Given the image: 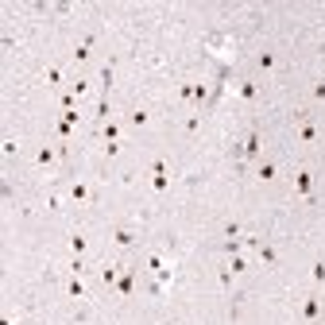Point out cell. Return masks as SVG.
Instances as JSON below:
<instances>
[{
	"label": "cell",
	"instance_id": "6da1fadb",
	"mask_svg": "<svg viewBox=\"0 0 325 325\" xmlns=\"http://www.w3.org/2000/svg\"><path fill=\"white\" fill-rule=\"evenodd\" d=\"M259 259H264L267 267H271L275 259H279V248H275V244H264V240H259Z\"/></svg>",
	"mask_w": 325,
	"mask_h": 325
},
{
	"label": "cell",
	"instance_id": "7a4b0ae2",
	"mask_svg": "<svg viewBox=\"0 0 325 325\" xmlns=\"http://www.w3.org/2000/svg\"><path fill=\"white\" fill-rule=\"evenodd\" d=\"M113 236H116V244H120V248H132V244H136V232H132V229H116Z\"/></svg>",
	"mask_w": 325,
	"mask_h": 325
},
{
	"label": "cell",
	"instance_id": "3957f363",
	"mask_svg": "<svg viewBox=\"0 0 325 325\" xmlns=\"http://www.w3.org/2000/svg\"><path fill=\"white\" fill-rule=\"evenodd\" d=\"M66 294H70V298H85V290H81V279H78V275L66 283Z\"/></svg>",
	"mask_w": 325,
	"mask_h": 325
},
{
	"label": "cell",
	"instance_id": "277c9868",
	"mask_svg": "<svg viewBox=\"0 0 325 325\" xmlns=\"http://www.w3.org/2000/svg\"><path fill=\"white\" fill-rule=\"evenodd\" d=\"M310 186H314V175H306V170H302L298 182H294V190H298V193H310Z\"/></svg>",
	"mask_w": 325,
	"mask_h": 325
},
{
	"label": "cell",
	"instance_id": "5b68a950",
	"mask_svg": "<svg viewBox=\"0 0 325 325\" xmlns=\"http://www.w3.org/2000/svg\"><path fill=\"white\" fill-rule=\"evenodd\" d=\"M70 198H74V202H85V198H89L85 182H74V186H70Z\"/></svg>",
	"mask_w": 325,
	"mask_h": 325
},
{
	"label": "cell",
	"instance_id": "8992f818",
	"mask_svg": "<svg viewBox=\"0 0 325 325\" xmlns=\"http://www.w3.org/2000/svg\"><path fill=\"white\" fill-rule=\"evenodd\" d=\"M101 132H105V143H116V136H120V124H105V128H101Z\"/></svg>",
	"mask_w": 325,
	"mask_h": 325
},
{
	"label": "cell",
	"instance_id": "52a82bcc",
	"mask_svg": "<svg viewBox=\"0 0 325 325\" xmlns=\"http://www.w3.org/2000/svg\"><path fill=\"white\" fill-rule=\"evenodd\" d=\"M89 47H93V35H89L85 43H78V51H74V58H78V62H85V58H89Z\"/></svg>",
	"mask_w": 325,
	"mask_h": 325
},
{
	"label": "cell",
	"instance_id": "ba28073f",
	"mask_svg": "<svg viewBox=\"0 0 325 325\" xmlns=\"http://www.w3.org/2000/svg\"><path fill=\"white\" fill-rule=\"evenodd\" d=\"M317 310H321V302H317V298H306V306H302V317H317Z\"/></svg>",
	"mask_w": 325,
	"mask_h": 325
},
{
	"label": "cell",
	"instance_id": "9c48e42d",
	"mask_svg": "<svg viewBox=\"0 0 325 325\" xmlns=\"http://www.w3.org/2000/svg\"><path fill=\"white\" fill-rule=\"evenodd\" d=\"M255 175L264 178V182H271V178H275V163H271V159H267V163H264V167H259V170H255Z\"/></svg>",
	"mask_w": 325,
	"mask_h": 325
},
{
	"label": "cell",
	"instance_id": "30bf717a",
	"mask_svg": "<svg viewBox=\"0 0 325 325\" xmlns=\"http://www.w3.org/2000/svg\"><path fill=\"white\" fill-rule=\"evenodd\" d=\"M314 136H317V132H314V124H302V128H298V140H306V143H310Z\"/></svg>",
	"mask_w": 325,
	"mask_h": 325
},
{
	"label": "cell",
	"instance_id": "8fae6325",
	"mask_svg": "<svg viewBox=\"0 0 325 325\" xmlns=\"http://www.w3.org/2000/svg\"><path fill=\"white\" fill-rule=\"evenodd\" d=\"M229 271H232V275H240V271H248V264H244V259H240V255H232V264H229Z\"/></svg>",
	"mask_w": 325,
	"mask_h": 325
},
{
	"label": "cell",
	"instance_id": "7c38bea8",
	"mask_svg": "<svg viewBox=\"0 0 325 325\" xmlns=\"http://www.w3.org/2000/svg\"><path fill=\"white\" fill-rule=\"evenodd\" d=\"M259 66H264V70H271V66H275V54L264 51V54H259Z\"/></svg>",
	"mask_w": 325,
	"mask_h": 325
},
{
	"label": "cell",
	"instance_id": "4fadbf2b",
	"mask_svg": "<svg viewBox=\"0 0 325 325\" xmlns=\"http://www.w3.org/2000/svg\"><path fill=\"white\" fill-rule=\"evenodd\" d=\"M101 275H105V283H113V279H116V275H120V267H116V264H113V267H105V271H101Z\"/></svg>",
	"mask_w": 325,
	"mask_h": 325
},
{
	"label": "cell",
	"instance_id": "5bb4252c",
	"mask_svg": "<svg viewBox=\"0 0 325 325\" xmlns=\"http://www.w3.org/2000/svg\"><path fill=\"white\" fill-rule=\"evenodd\" d=\"M314 279H317V283H325V264H314Z\"/></svg>",
	"mask_w": 325,
	"mask_h": 325
},
{
	"label": "cell",
	"instance_id": "9a60e30c",
	"mask_svg": "<svg viewBox=\"0 0 325 325\" xmlns=\"http://www.w3.org/2000/svg\"><path fill=\"white\" fill-rule=\"evenodd\" d=\"M314 97H317V101H325V81H317V85H314Z\"/></svg>",
	"mask_w": 325,
	"mask_h": 325
},
{
	"label": "cell",
	"instance_id": "2e32d148",
	"mask_svg": "<svg viewBox=\"0 0 325 325\" xmlns=\"http://www.w3.org/2000/svg\"><path fill=\"white\" fill-rule=\"evenodd\" d=\"M163 325H175V321H163Z\"/></svg>",
	"mask_w": 325,
	"mask_h": 325
},
{
	"label": "cell",
	"instance_id": "e0dca14e",
	"mask_svg": "<svg viewBox=\"0 0 325 325\" xmlns=\"http://www.w3.org/2000/svg\"><path fill=\"white\" fill-rule=\"evenodd\" d=\"M31 325H39V321H31Z\"/></svg>",
	"mask_w": 325,
	"mask_h": 325
}]
</instances>
